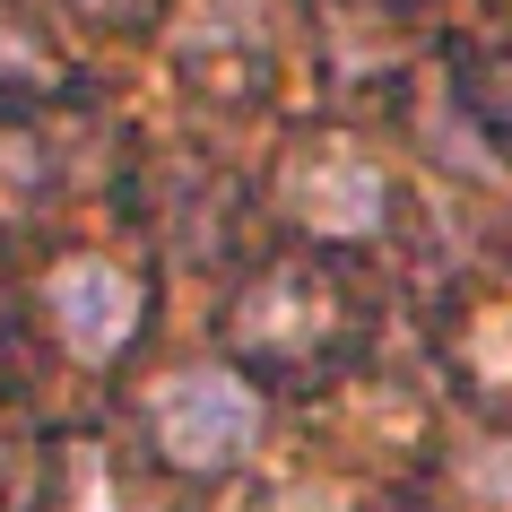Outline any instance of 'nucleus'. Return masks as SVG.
<instances>
[{
  "label": "nucleus",
  "instance_id": "nucleus-1",
  "mask_svg": "<svg viewBox=\"0 0 512 512\" xmlns=\"http://www.w3.org/2000/svg\"><path fill=\"white\" fill-rule=\"evenodd\" d=\"M148 417H157V452L174 460V469H235V460L261 443V400H252V382L217 374V365L174 374Z\"/></svg>",
  "mask_w": 512,
  "mask_h": 512
},
{
  "label": "nucleus",
  "instance_id": "nucleus-8",
  "mask_svg": "<svg viewBox=\"0 0 512 512\" xmlns=\"http://www.w3.org/2000/svg\"><path fill=\"white\" fill-rule=\"evenodd\" d=\"M495 122H504V131H512V61H504V70H495Z\"/></svg>",
  "mask_w": 512,
  "mask_h": 512
},
{
  "label": "nucleus",
  "instance_id": "nucleus-4",
  "mask_svg": "<svg viewBox=\"0 0 512 512\" xmlns=\"http://www.w3.org/2000/svg\"><path fill=\"white\" fill-rule=\"evenodd\" d=\"M322 330H330V296L304 270H270L235 304V339L243 348H313Z\"/></svg>",
  "mask_w": 512,
  "mask_h": 512
},
{
  "label": "nucleus",
  "instance_id": "nucleus-3",
  "mask_svg": "<svg viewBox=\"0 0 512 512\" xmlns=\"http://www.w3.org/2000/svg\"><path fill=\"white\" fill-rule=\"evenodd\" d=\"M287 209H296L313 235L356 243V235H374V226H382L391 183H382V165L348 157V148H330V157H304L296 174H287Z\"/></svg>",
  "mask_w": 512,
  "mask_h": 512
},
{
  "label": "nucleus",
  "instance_id": "nucleus-9",
  "mask_svg": "<svg viewBox=\"0 0 512 512\" xmlns=\"http://www.w3.org/2000/svg\"><path fill=\"white\" fill-rule=\"evenodd\" d=\"M79 9H122V0H79Z\"/></svg>",
  "mask_w": 512,
  "mask_h": 512
},
{
  "label": "nucleus",
  "instance_id": "nucleus-6",
  "mask_svg": "<svg viewBox=\"0 0 512 512\" xmlns=\"http://www.w3.org/2000/svg\"><path fill=\"white\" fill-rule=\"evenodd\" d=\"M270 512H348V495H339V486H287Z\"/></svg>",
  "mask_w": 512,
  "mask_h": 512
},
{
  "label": "nucleus",
  "instance_id": "nucleus-2",
  "mask_svg": "<svg viewBox=\"0 0 512 512\" xmlns=\"http://www.w3.org/2000/svg\"><path fill=\"white\" fill-rule=\"evenodd\" d=\"M44 304H53L61 348L87 356V365H105V356L139 330V287H131V270H113V261H61V270L44 278Z\"/></svg>",
  "mask_w": 512,
  "mask_h": 512
},
{
  "label": "nucleus",
  "instance_id": "nucleus-5",
  "mask_svg": "<svg viewBox=\"0 0 512 512\" xmlns=\"http://www.w3.org/2000/svg\"><path fill=\"white\" fill-rule=\"evenodd\" d=\"M460 486H469L478 512H512V443H478L469 469H460Z\"/></svg>",
  "mask_w": 512,
  "mask_h": 512
},
{
  "label": "nucleus",
  "instance_id": "nucleus-7",
  "mask_svg": "<svg viewBox=\"0 0 512 512\" xmlns=\"http://www.w3.org/2000/svg\"><path fill=\"white\" fill-rule=\"evenodd\" d=\"M70 512H122L113 504V486H105V469H96V460H79V504Z\"/></svg>",
  "mask_w": 512,
  "mask_h": 512
}]
</instances>
